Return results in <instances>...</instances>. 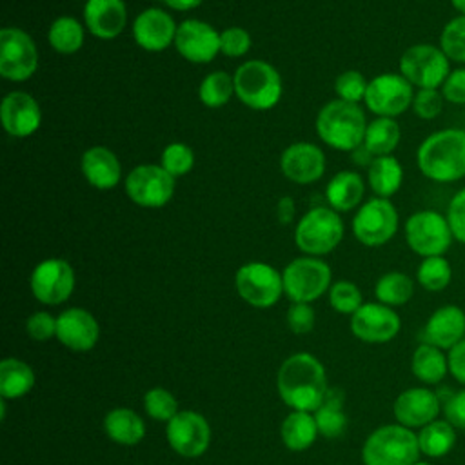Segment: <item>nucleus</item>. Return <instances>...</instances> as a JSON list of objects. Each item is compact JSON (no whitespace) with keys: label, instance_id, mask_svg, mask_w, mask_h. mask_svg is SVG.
<instances>
[{"label":"nucleus","instance_id":"1","mask_svg":"<svg viewBox=\"0 0 465 465\" xmlns=\"http://www.w3.org/2000/svg\"><path fill=\"white\" fill-rule=\"evenodd\" d=\"M276 387L285 405L305 412H314L329 389L322 361L309 352H296L283 360L276 374Z\"/></svg>","mask_w":465,"mask_h":465},{"label":"nucleus","instance_id":"2","mask_svg":"<svg viewBox=\"0 0 465 465\" xmlns=\"http://www.w3.org/2000/svg\"><path fill=\"white\" fill-rule=\"evenodd\" d=\"M420 173L438 183L465 178V129L447 127L430 133L416 151Z\"/></svg>","mask_w":465,"mask_h":465},{"label":"nucleus","instance_id":"3","mask_svg":"<svg viewBox=\"0 0 465 465\" xmlns=\"http://www.w3.org/2000/svg\"><path fill=\"white\" fill-rule=\"evenodd\" d=\"M367 124L360 104L334 98L318 111L314 129L318 138L329 147L352 153L363 143Z\"/></svg>","mask_w":465,"mask_h":465},{"label":"nucleus","instance_id":"4","mask_svg":"<svg viewBox=\"0 0 465 465\" xmlns=\"http://www.w3.org/2000/svg\"><path fill=\"white\" fill-rule=\"evenodd\" d=\"M234 96L252 111L272 109L283 93V82L278 69L260 58L240 64L232 74Z\"/></svg>","mask_w":465,"mask_h":465},{"label":"nucleus","instance_id":"5","mask_svg":"<svg viewBox=\"0 0 465 465\" xmlns=\"http://www.w3.org/2000/svg\"><path fill=\"white\" fill-rule=\"evenodd\" d=\"M420 454L418 434L400 423L378 427L361 447L363 465H414Z\"/></svg>","mask_w":465,"mask_h":465},{"label":"nucleus","instance_id":"6","mask_svg":"<svg viewBox=\"0 0 465 465\" xmlns=\"http://www.w3.org/2000/svg\"><path fill=\"white\" fill-rule=\"evenodd\" d=\"M345 232L343 220L331 207L309 209L294 227L296 247L307 256H323L334 251Z\"/></svg>","mask_w":465,"mask_h":465},{"label":"nucleus","instance_id":"7","mask_svg":"<svg viewBox=\"0 0 465 465\" xmlns=\"http://www.w3.org/2000/svg\"><path fill=\"white\" fill-rule=\"evenodd\" d=\"M283 294L291 302L311 303L332 285L331 267L318 256H300L289 262L282 272Z\"/></svg>","mask_w":465,"mask_h":465},{"label":"nucleus","instance_id":"8","mask_svg":"<svg viewBox=\"0 0 465 465\" xmlns=\"http://www.w3.org/2000/svg\"><path fill=\"white\" fill-rule=\"evenodd\" d=\"M400 216L389 198L372 196L365 200L352 216V234L365 247H380L392 240Z\"/></svg>","mask_w":465,"mask_h":465},{"label":"nucleus","instance_id":"9","mask_svg":"<svg viewBox=\"0 0 465 465\" xmlns=\"http://www.w3.org/2000/svg\"><path fill=\"white\" fill-rule=\"evenodd\" d=\"M403 232L411 251L421 258L443 256L454 240L447 216L432 209L412 213L405 222Z\"/></svg>","mask_w":465,"mask_h":465},{"label":"nucleus","instance_id":"10","mask_svg":"<svg viewBox=\"0 0 465 465\" xmlns=\"http://www.w3.org/2000/svg\"><path fill=\"white\" fill-rule=\"evenodd\" d=\"M400 73L418 89H441L450 73V60L440 45L414 44L401 53Z\"/></svg>","mask_w":465,"mask_h":465},{"label":"nucleus","instance_id":"11","mask_svg":"<svg viewBox=\"0 0 465 465\" xmlns=\"http://www.w3.org/2000/svg\"><path fill=\"white\" fill-rule=\"evenodd\" d=\"M174 180L176 178L160 163H140L125 176L124 191L133 203L147 209H160L173 200L176 189Z\"/></svg>","mask_w":465,"mask_h":465},{"label":"nucleus","instance_id":"12","mask_svg":"<svg viewBox=\"0 0 465 465\" xmlns=\"http://www.w3.org/2000/svg\"><path fill=\"white\" fill-rule=\"evenodd\" d=\"M38 69V47L33 36L13 25L0 29V74L9 82H25Z\"/></svg>","mask_w":465,"mask_h":465},{"label":"nucleus","instance_id":"13","mask_svg":"<svg viewBox=\"0 0 465 465\" xmlns=\"http://www.w3.org/2000/svg\"><path fill=\"white\" fill-rule=\"evenodd\" d=\"M234 287L245 303L256 309H269L283 294V278L271 263L247 262L238 267Z\"/></svg>","mask_w":465,"mask_h":465},{"label":"nucleus","instance_id":"14","mask_svg":"<svg viewBox=\"0 0 465 465\" xmlns=\"http://www.w3.org/2000/svg\"><path fill=\"white\" fill-rule=\"evenodd\" d=\"M414 85L401 73H381L369 80L363 98L365 107L385 118H396L411 109Z\"/></svg>","mask_w":465,"mask_h":465},{"label":"nucleus","instance_id":"15","mask_svg":"<svg viewBox=\"0 0 465 465\" xmlns=\"http://www.w3.org/2000/svg\"><path fill=\"white\" fill-rule=\"evenodd\" d=\"M74 269L64 258H45L38 262L29 276L31 292L44 305L67 302L74 291Z\"/></svg>","mask_w":465,"mask_h":465},{"label":"nucleus","instance_id":"16","mask_svg":"<svg viewBox=\"0 0 465 465\" xmlns=\"http://www.w3.org/2000/svg\"><path fill=\"white\" fill-rule=\"evenodd\" d=\"M165 438L176 454L183 458H198L209 449L211 427L200 412L180 411L167 421Z\"/></svg>","mask_w":465,"mask_h":465},{"label":"nucleus","instance_id":"17","mask_svg":"<svg viewBox=\"0 0 465 465\" xmlns=\"http://www.w3.org/2000/svg\"><path fill=\"white\" fill-rule=\"evenodd\" d=\"M401 320L394 307L380 302L363 303L351 316L352 334L365 343H387L398 336Z\"/></svg>","mask_w":465,"mask_h":465},{"label":"nucleus","instance_id":"18","mask_svg":"<svg viewBox=\"0 0 465 465\" xmlns=\"http://www.w3.org/2000/svg\"><path fill=\"white\" fill-rule=\"evenodd\" d=\"M174 49L193 64H209L220 53V33L203 20L187 18L178 24Z\"/></svg>","mask_w":465,"mask_h":465},{"label":"nucleus","instance_id":"19","mask_svg":"<svg viewBox=\"0 0 465 465\" xmlns=\"http://www.w3.org/2000/svg\"><path fill=\"white\" fill-rule=\"evenodd\" d=\"M178 24L160 7H147L140 11L133 20V40L134 44L147 53H162L167 47L174 45Z\"/></svg>","mask_w":465,"mask_h":465},{"label":"nucleus","instance_id":"20","mask_svg":"<svg viewBox=\"0 0 465 465\" xmlns=\"http://www.w3.org/2000/svg\"><path fill=\"white\" fill-rule=\"evenodd\" d=\"M42 107L27 91H9L0 104L4 131L13 138H27L42 125Z\"/></svg>","mask_w":465,"mask_h":465},{"label":"nucleus","instance_id":"21","mask_svg":"<svg viewBox=\"0 0 465 465\" xmlns=\"http://www.w3.org/2000/svg\"><path fill=\"white\" fill-rule=\"evenodd\" d=\"M325 153L312 142H294L280 154V169L296 185L318 182L325 173Z\"/></svg>","mask_w":465,"mask_h":465},{"label":"nucleus","instance_id":"22","mask_svg":"<svg viewBox=\"0 0 465 465\" xmlns=\"http://www.w3.org/2000/svg\"><path fill=\"white\" fill-rule=\"evenodd\" d=\"M441 412V400L436 391L429 387H411L398 394L392 405L396 421L409 429H421L438 420Z\"/></svg>","mask_w":465,"mask_h":465},{"label":"nucleus","instance_id":"23","mask_svg":"<svg viewBox=\"0 0 465 465\" xmlns=\"http://www.w3.org/2000/svg\"><path fill=\"white\" fill-rule=\"evenodd\" d=\"M56 340L69 351L87 352L100 340V325L87 309L69 307L56 316Z\"/></svg>","mask_w":465,"mask_h":465},{"label":"nucleus","instance_id":"24","mask_svg":"<svg viewBox=\"0 0 465 465\" xmlns=\"http://www.w3.org/2000/svg\"><path fill=\"white\" fill-rule=\"evenodd\" d=\"M82 22L94 38L114 40L127 25V5L124 0H87Z\"/></svg>","mask_w":465,"mask_h":465},{"label":"nucleus","instance_id":"25","mask_svg":"<svg viewBox=\"0 0 465 465\" xmlns=\"http://www.w3.org/2000/svg\"><path fill=\"white\" fill-rule=\"evenodd\" d=\"M465 338V311L458 305L438 307L425 322L421 331V341L440 347L443 351L452 349Z\"/></svg>","mask_w":465,"mask_h":465},{"label":"nucleus","instance_id":"26","mask_svg":"<svg viewBox=\"0 0 465 465\" xmlns=\"http://www.w3.org/2000/svg\"><path fill=\"white\" fill-rule=\"evenodd\" d=\"M80 171L85 182L98 191L114 189L122 180V163L116 153L105 145L85 149L80 158Z\"/></svg>","mask_w":465,"mask_h":465},{"label":"nucleus","instance_id":"27","mask_svg":"<svg viewBox=\"0 0 465 465\" xmlns=\"http://www.w3.org/2000/svg\"><path fill=\"white\" fill-rule=\"evenodd\" d=\"M363 196L365 182L360 173L351 169L338 171L325 185V200L338 213L358 209L363 203Z\"/></svg>","mask_w":465,"mask_h":465},{"label":"nucleus","instance_id":"28","mask_svg":"<svg viewBox=\"0 0 465 465\" xmlns=\"http://www.w3.org/2000/svg\"><path fill=\"white\" fill-rule=\"evenodd\" d=\"M104 429L111 441L120 445H136L145 436V423L142 416L127 407H116L104 418Z\"/></svg>","mask_w":465,"mask_h":465},{"label":"nucleus","instance_id":"29","mask_svg":"<svg viewBox=\"0 0 465 465\" xmlns=\"http://www.w3.org/2000/svg\"><path fill=\"white\" fill-rule=\"evenodd\" d=\"M367 182L374 196L391 198L396 194L403 182V167L392 154L376 156L367 167Z\"/></svg>","mask_w":465,"mask_h":465},{"label":"nucleus","instance_id":"30","mask_svg":"<svg viewBox=\"0 0 465 465\" xmlns=\"http://www.w3.org/2000/svg\"><path fill=\"white\" fill-rule=\"evenodd\" d=\"M412 374L425 385H438L449 372V360L443 349L421 341L411 358Z\"/></svg>","mask_w":465,"mask_h":465},{"label":"nucleus","instance_id":"31","mask_svg":"<svg viewBox=\"0 0 465 465\" xmlns=\"http://www.w3.org/2000/svg\"><path fill=\"white\" fill-rule=\"evenodd\" d=\"M318 425L312 412L291 411L282 423V441L289 450H307L318 438Z\"/></svg>","mask_w":465,"mask_h":465},{"label":"nucleus","instance_id":"32","mask_svg":"<svg viewBox=\"0 0 465 465\" xmlns=\"http://www.w3.org/2000/svg\"><path fill=\"white\" fill-rule=\"evenodd\" d=\"M47 42L58 54H74L85 42V25L74 16H58L47 29Z\"/></svg>","mask_w":465,"mask_h":465},{"label":"nucleus","instance_id":"33","mask_svg":"<svg viewBox=\"0 0 465 465\" xmlns=\"http://www.w3.org/2000/svg\"><path fill=\"white\" fill-rule=\"evenodd\" d=\"M35 385L33 369L18 358H4L0 361V396L2 400H18Z\"/></svg>","mask_w":465,"mask_h":465},{"label":"nucleus","instance_id":"34","mask_svg":"<svg viewBox=\"0 0 465 465\" xmlns=\"http://www.w3.org/2000/svg\"><path fill=\"white\" fill-rule=\"evenodd\" d=\"M318 432L323 438H340L347 429V414L343 412V392L340 389H327L323 403L312 412Z\"/></svg>","mask_w":465,"mask_h":465},{"label":"nucleus","instance_id":"35","mask_svg":"<svg viewBox=\"0 0 465 465\" xmlns=\"http://www.w3.org/2000/svg\"><path fill=\"white\" fill-rule=\"evenodd\" d=\"M456 427L450 425L445 418L434 420L429 425L421 427L418 432V443L420 450L427 458H443L447 456L458 440Z\"/></svg>","mask_w":465,"mask_h":465},{"label":"nucleus","instance_id":"36","mask_svg":"<svg viewBox=\"0 0 465 465\" xmlns=\"http://www.w3.org/2000/svg\"><path fill=\"white\" fill-rule=\"evenodd\" d=\"M400 138H401V129L394 118L376 116L372 122L367 124V131L361 145L376 158V156L392 154V151L400 143Z\"/></svg>","mask_w":465,"mask_h":465},{"label":"nucleus","instance_id":"37","mask_svg":"<svg viewBox=\"0 0 465 465\" xmlns=\"http://www.w3.org/2000/svg\"><path fill=\"white\" fill-rule=\"evenodd\" d=\"M414 294V282L409 274L389 271L381 274L374 285V296L380 303L389 307L405 305Z\"/></svg>","mask_w":465,"mask_h":465},{"label":"nucleus","instance_id":"38","mask_svg":"<svg viewBox=\"0 0 465 465\" xmlns=\"http://www.w3.org/2000/svg\"><path fill=\"white\" fill-rule=\"evenodd\" d=\"M232 96L234 78L227 71H211L198 85V100L209 109L223 107Z\"/></svg>","mask_w":465,"mask_h":465},{"label":"nucleus","instance_id":"39","mask_svg":"<svg viewBox=\"0 0 465 465\" xmlns=\"http://www.w3.org/2000/svg\"><path fill=\"white\" fill-rule=\"evenodd\" d=\"M452 280V267L445 256L423 258L416 269V282L430 292L443 291Z\"/></svg>","mask_w":465,"mask_h":465},{"label":"nucleus","instance_id":"40","mask_svg":"<svg viewBox=\"0 0 465 465\" xmlns=\"http://www.w3.org/2000/svg\"><path fill=\"white\" fill-rule=\"evenodd\" d=\"M440 47L449 60L465 64V15H458L443 25Z\"/></svg>","mask_w":465,"mask_h":465},{"label":"nucleus","instance_id":"41","mask_svg":"<svg viewBox=\"0 0 465 465\" xmlns=\"http://www.w3.org/2000/svg\"><path fill=\"white\" fill-rule=\"evenodd\" d=\"M160 165L174 178L183 176L194 167V151L183 142H171L160 154Z\"/></svg>","mask_w":465,"mask_h":465},{"label":"nucleus","instance_id":"42","mask_svg":"<svg viewBox=\"0 0 465 465\" xmlns=\"http://www.w3.org/2000/svg\"><path fill=\"white\" fill-rule=\"evenodd\" d=\"M329 303L334 311L340 314H354L363 305V296L360 287L354 282L349 280H338L334 282L329 291Z\"/></svg>","mask_w":465,"mask_h":465},{"label":"nucleus","instance_id":"43","mask_svg":"<svg viewBox=\"0 0 465 465\" xmlns=\"http://www.w3.org/2000/svg\"><path fill=\"white\" fill-rule=\"evenodd\" d=\"M143 409L149 414V418L156 421H165V423L180 412L176 398L173 396L171 391L163 387H153L145 392Z\"/></svg>","mask_w":465,"mask_h":465},{"label":"nucleus","instance_id":"44","mask_svg":"<svg viewBox=\"0 0 465 465\" xmlns=\"http://www.w3.org/2000/svg\"><path fill=\"white\" fill-rule=\"evenodd\" d=\"M367 85H369V80L365 78V74L361 71L347 69L336 76L334 93H336V98H340L343 102L360 104L365 98Z\"/></svg>","mask_w":465,"mask_h":465},{"label":"nucleus","instance_id":"45","mask_svg":"<svg viewBox=\"0 0 465 465\" xmlns=\"http://www.w3.org/2000/svg\"><path fill=\"white\" fill-rule=\"evenodd\" d=\"M252 45L251 33L240 25H231L220 31V53L227 58H240L249 53Z\"/></svg>","mask_w":465,"mask_h":465},{"label":"nucleus","instance_id":"46","mask_svg":"<svg viewBox=\"0 0 465 465\" xmlns=\"http://www.w3.org/2000/svg\"><path fill=\"white\" fill-rule=\"evenodd\" d=\"M443 102L445 98L440 89H418L411 109L421 120H434L443 111Z\"/></svg>","mask_w":465,"mask_h":465},{"label":"nucleus","instance_id":"47","mask_svg":"<svg viewBox=\"0 0 465 465\" xmlns=\"http://www.w3.org/2000/svg\"><path fill=\"white\" fill-rule=\"evenodd\" d=\"M441 400V411L443 418L454 425L460 430H465V389L460 391H447V394H441L436 391Z\"/></svg>","mask_w":465,"mask_h":465},{"label":"nucleus","instance_id":"48","mask_svg":"<svg viewBox=\"0 0 465 465\" xmlns=\"http://www.w3.org/2000/svg\"><path fill=\"white\" fill-rule=\"evenodd\" d=\"M285 322H287V327L291 329V332L309 334L314 327L316 314H314V309L311 307V303L292 302V305L287 309Z\"/></svg>","mask_w":465,"mask_h":465},{"label":"nucleus","instance_id":"49","mask_svg":"<svg viewBox=\"0 0 465 465\" xmlns=\"http://www.w3.org/2000/svg\"><path fill=\"white\" fill-rule=\"evenodd\" d=\"M25 331L29 338L36 341H47L51 338H56V318L47 311H36L27 318Z\"/></svg>","mask_w":465,"mask_h":465},{"label":"nucleus","instance_id":"50","mask_svg":"<svg viewBox=\"0 0 465 465\" xmlns=\"http://www.w3.org/2000/svg\"><path fill=\"white\" fill-rule=\"evenodd\" d=\"M445 216L450 225L454 240L465 243V187L450 198Z\"/></svg>","mask_w":465,"mask_h":465},{"label":"nucleus","instance_id":"51","mask_svg":"<svg viewBox=\"0 0 465 465\" xmlns=\"http://www.w3.org/2000/svg\"><path fill=\"white\" fill-rule=\"evenodd\" d=\"M440 91L447 102L465 105V67L450 71Z\"/></svg>","mask_w":465,"mask_h":465},{"label":"nucleus","instance_id":"52","mask_svg":"<svg viewBox=\"0 0 465 465\" xmlns=\"http://www.w3.org/2000/svg\"><path fill=\"white\" fill-rule=\"evenodd\" d=\"M447 360H449V372L461 385H465V338L447 351Z\"/></svg>","mask_w":465,"mask_h":465},{"label":"nucleus","instance_id":"53","mask_svg":"<svg viewBox=\"0 0 465 465\" xmlns=\"http://www.w3.org/2000/svg\"><path fill=\"white\" fill-rule=\"evenodd\" d=\"M276 220L282 223V225H289L292 220H294V214H296V203L291 196H282L278 202H276Z\"/></svg>","mask_w":465,"mask_h":465},{"label":"nucleus","instance_id":"54","mask_svg":"<svg viewBox=\"0 0 465 465\" xmlns=\"http://www.w3.org/2000/svg\"><path fill=\"white\" fill-rule=\"evenodd\" d=\"M169 9L173 11H193L196 9L203 0H162Z\"/></svg>","mask_w":465,"mask_h":465},{"label":"nucleus","instance_id":"55","mask_svg":"<svg viewBox=\"0 0 465 465\" xmlns=\"http://www.w3.org/2000/svg\"><path fill=\"white\" fill-rule=\"evenodd\" d=\"M450 4L460 15H465V0H450Z\"/></svg>","mask_w":465,"mask_h":465},{"label":"nucleus","instance_id":"56","mask_svg":"<svg viewBox=\"0 0 465 465\" xmlns=\"http://www.w3.org/2000/svg\"><path fill=\"white\" fill-rule=\"evenodd\" d=\"M414 465H432V463H429V461H416Z\"/></svg>","mask_w":465,"mask_h":465}]
</instances>
